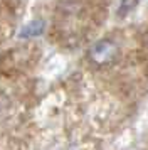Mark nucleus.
Segmentation results:
<instances>
[{"instance_id":"f257e3e1","label":"nucleus","mask_w":148,"mask_h":150,"mask_svg":"<svg viewBox=\"0 0 148 150\" xmlns=\"http://www.w3.org/2000/svg\"><path fill=\"white\" fill-rule=\"evenodd\" d=\"M87 56H89V61L96 66H108L116 59L118 46L111 39H101L89 47Z\"/></svg>"},{"instance_id":"7ed1b4c3","label":"nucleus","mask_w":148,"mask_h":150,"mask_svg":"<svg viewBox=\"0 0 148 150\" xmlns=\"http://www.w3.org/2000/svg\"><path fill=\"white\" fill-rule=\"evenodd\" d=\"M138 2L140 0H120V4H118V17H126L133 12L136 5H138Z\"/></svg>"},{"instance_id":"f03ea898","label":"nucleus","mask_w":148,"mask_h":150,"mask_svg":"<svg viewBox=\"0 0 148 150\" xmlns=\"http://www.w3.org/2000/svg\"><path fill=\"white\" fill-rule=\"evenodd\" d=\"M46 30V22L42 19H34V21L27 22L25 25H22L19 30V39H34L44 34Z\"/></svg>"}]
</instances>
